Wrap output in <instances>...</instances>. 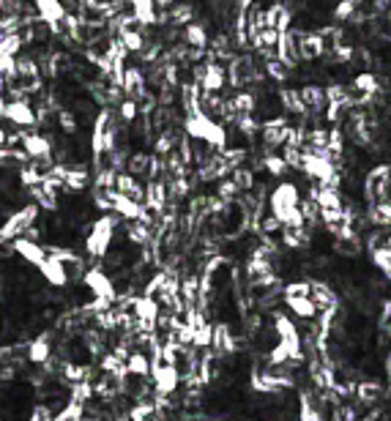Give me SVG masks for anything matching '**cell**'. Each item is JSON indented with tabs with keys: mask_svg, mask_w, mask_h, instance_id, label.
<instances>
[{
	"mask_svg": "<svg viewBox=\"0 0 391 421\" xmlns=\"http://www.w3.org/2000/svg\"><path fill=\"white\" fill-rule=\"evenodd\" d=\"M298 202H301V189L293 181H282L268 195V211L282 227H307L301 211H298Z\"/></svg>",
	"mask_w": 391,
	"mask_h": 421,
	"instance_id": "1",
	"label": "cell"
},
{
	"mask_svg": "<svg viewBox=\"0 0 391 421\" xmlns=\"http://www.w3.org/2000/svg\"><path fill=\"white\" fill-rule=\"evenodd\" d=\"M184 131H186L189 140L202 142V145H208V148H214V151L230 148L228 129H225L219 121H214V118H208V115H202V112L184 118Z\"/></svg>",
	"mask_w": 391,
	"mask_h": 421,
	"instance_id": "2",
	"label": "cell"
},
{
	"mask_svg": "<svg viewBox=\"0 0 391 421\" xmlns=\"http://www.w3.org/2000/svg\"><path fill=\"white\" fill-rule=\"evenodd\" d=\"M115 227H118V216L115 214H101L96 222L91 225V232L85 238V252L91 258H107L110 246H112V238H115Z\"/></svg>",
	"mask_w": 391,
	"mask_h": 421,
	"instance_id": "3",
	"label": "cell"
},
{
	"mask_svg": "<svg viewBox=\"0 0 391 421\" xmlns=\"http://www.w3.org/2000/svg\"><path fill=\"white\" fill-rule=\"evenodd\" d=\"M151 381L156 397H172L181 386V369L172 364H162L159 358H151Z\"/></svg>",
	"mask_w": 391,
	"mask_h": 421,
	"instance_id": "4",
	"label": "cell"
},
{
	"mask_svg": "<svg viewBox=\"0 0 391 421\" xmlns=\"http://www.w3.org/2000/svg\"><path fill=\"white\" fill-rule=\"evenodd\" d=\"M36 219H38V205H36V202L22 205L20 211H14V214L3 222V227H0V241L8 244V241H14V238H20Z\"/></svg>",
	"mask_w": 391,
	"mask_h": 421,
	"instance_id": "5",
	"label": "cell"
},
{
	"mask_svg": "<svg viewBox=\"0 0 391 421\" xmlns=\"http://www.w3.org/2000/svg\"><path fill=\"white\" fill-rule=\"evenodd\" d=\"M389 175H391L389 164H378V167H372V172L367 175V181H364V192H367L369 205H372V202H383V200H389Z\"/></svg>",
	"mask_w": 391,
	"mask_h": 421,
	"instance_id": "6",
	"label": "cell"
},
{
	"mask_svg": "<svg viewBox=\"0 0 391 421\" xmlns=\"http://www.w3.org/2000/svg\"><path fill=\"white\" fill-rule=\"evenodd\" d=\"M82 282H85V288L94 293V298H107V301H112V304H118V293H115V282L107 276V271L104 268H88L85 271V276H82Z\"/></svg>",
	"mask_w": 391,
	"mask_h": 421,
	"instance_id": "7",
	"label": "cell"
},
{
	"mask_svg": "<svg viewBox=\"0 0 391 421\" xmlns=\"http://www.w3.org/2000/svg\"><path fill=\"white\" fill-rule=\"evenodd\" d=\"M33 8H36V20L41 25H47L50 33L55 36L61 22L66 20V8L61 0H33Z\"/></svg>",
	"mask_w": 391,
	"mask_h": 421,
	"instance_id": "8",
	"label": "cell"
},
{
	"mask_svg": "<svg viewBox=\"0 0 391 421\" xmlns=\"http://www.w3.org/2000/svg\"><path fill=\"white\" fill-rule=\"evenodd\" d=\"M20 142H22V154H25L28 159H36V162L52 159V140H50V137L38 134V131H25Z\"/></svg>",
	"mask_w": 391,
	"mask_h": 421,
	"instance_id": "9",
	"label": "cell"
},
{
	"mask_svg": "<svg viewBox=\"0 0 391 421\" xmlns=\"http://www.w3.org/2000/svg\"><path fill=\"white\" fill-rule=\"evenodd\" d=\"M11 252H14L17 258L25 260L28 265H36V268L47 260V246H41V244H36V241H28L25 235H20V238L11 241Z\"/></svg>",
	"mask_w": 391,
	"mask_h": 421,
	"instance_id": "10",
	"label": "cell"
},
{
	"mask_svg": "<svg viewBox=\"0 0 391 421\" xmlns=\"http://www.w3.org/2000/svg\"><path fill=\"white\" fill-rule=\"evenodd\" d=\"M129 11L137 22V28H154L159 25V11L154 0H129Z\"/></svg>",
	"mask_w": 391,
	"mask_h": 421,
	"instance_id": "11",
	"label": "cell"
},
{
	"mask_svg": "<svg viewBox=\"0 0 391 421\" xmlns=\"http://www.w3.org/2000/svg\"><path fill=\"white\" fill-rule=\"evenodd\" d=\"M38 271H41V276H44V282L50 288H66L68 285V268H66L64 263H58L55 258H50V255L38 265Z\"/></svg>",
	"mask_w": 391,
	"mask_h": 421,
	"instance_id": "12",
	"label": "cell"
},
{
	"mask_svg": "<svg viewBox=\"0 0 391 421\" xmlns=\"http://www.w3.org/2000/svg\"><path fill=\"white\" fill-rule=\"evenodd\" d=\"M309 298H312V304L318 306V312H326V309H337V304H339L337 293L331 290L326 282H320V279L309 282Z\"/></svg>",
	"mask_w": 391,
	"mask_h": 421,
	"instance_id": "13",
	"label": "cell"
},
{
	"mask_svg": "<svg viewBox=\"0 0 391 421\" xmlns=\"http://www.w3.org/2000/svg\"><path fill=\"white\" fill-rule=\"evenodd\" d=\"M298 96L304 101L307 112H323L326 110V94H323V85H315V82H307L304 88H298Z\"/></svg>",
	"mask_w": 391,
	"mask_h": 421,
	"instance_id": "14",
	"label": "cell"
},
{
	"mask_svg": "<svg viewBox=\"0 0 391 421\" xmlns=\"http://www.w3.org/2000/svg\"><path fill=\"white\" fill-rule=\"evenodd\" d=\"M285 298V306L293 312L295 318L301 320H318V306L312 304L309 295H282Z\"/></svg>",
	"mask_w": 391,
	"mask_h": 421,
	"instance_id": "15",
	"label": "cell"
},
{
	"mask_svg": "<svg viewBox=\"0 0 391 421\" xmlns=\"http://www.w3.org/2000/svg\"><path fill=\"white\" fill-rule=\"evenodd\" d=\"M274 331H276V337H279L282 342L304 345V342H301V334H298V328H295L293 323V318L285 315V312H274Z\"/></svg>",
	"mask_w": 391,
	"mask_h": 421,
	"instance_id": "16",
	"label": "cell"
},
{
	"mask_svg": "<svg viewBox=\"0 0 391 421\" xmlns=\"http://www.w3.org/2000/svg\"><path fill=\"white\" fill-rule=\"evenodd\" d=\"M124 367H126V375H129V378H145V381L151 378V356L142 353V350H129Z\"/></svg>",
	"mask_w": 391,
	"mask_h": 421,
	"instance_id": "17",
	"label": "cell"
},
{
	"mask_svg": "<svg viewBox=\"0 0 391 421\" xmlns=\"http://www.w3.org/2000/svg\"><path fill=\"white\" fill-rule=\"evenodd\" d=\"M181 38H184V47H189V50H205L211 44V36H208V31L200 22L184 25L181 28Z\"/></svg>",
	"mask_w": 391,
	"mask_h": 421,
	"instance_id": "18",
	"label": "cell"
},
{
	"mask_svg": "<svg viewBox=\"0 0 391 421\" xmlns=\"http://www.w3.org/2000/svg\"><path fill=\"white\" fill-rule=\"evenodd\" d=\"M279 107L285 110V112H293L295 118H307L309 112H307V107H304V101L298 96V88H282L279 91Z\"/></svg>",
	"mask_w": 391,
	"mask_h": 421,
	"instance_id": "19",
	"label": "cell"
},
{
	"mask_svg": "<svg viewBox=\"0 0 391 421\" xmlns=\"http://www.w3.org/2000/svg\"><path fill=\"white\" fill-rule=\"evenodd\" d=\"M50 358H52V345H50L47 334H41V337H36L31 345H28V361L41 367V364L50 361Z\"/></svg>",
	"mask_w": 391,
	"mask_h": 421,
	"instance_id": "20",
	"label": "cell"
},
{
	"mask_svg": "<svg viewBox=\"0 0 391 421\" xmlns=\"http://www.w3.org/2000/svg\"><path fill=\"white\" fill-rule=\"evenodd\" d=\"M263 71H265V77H268V80H274V82H285V80H290V77H293V71L282 64V61H276V58H265Z\"/></svg>",
	"mask_w": 391,
	"mask_h": 421,
	"instance_id": "21",
	"label": "cell"
},
{
	"mask_svg": "<svg viewBox=\"0 0 391 421\" xmlns=\"http://www.w3.org/2000/svg\"><path fill=\"white\" fill-rule=\"evenodd\" d=\"M61 375H64V381H68V383H85V381H91V367H80L74 361H66Z\"/></svg>",
	"mask_w": 391,
	"mask_h": 421,
	"instance_id": "22",
	"label": "cell"
},
{
	"mask_svg": "<svg viewBox=\"0 0 391 421\" xmlns=\"http://www.w3.org/2000/svg\"><path fill=\"white\" fill-rule=\"evenodd\" d=\"M372 265L389 279L391 276V249L389 244H383V246H372Z\"/></svg>",
	"mask_w": 391,
	"mask_h": 421,
	"instance_id": "23",
	"label": "cell"
},
{
	"mask_svg": "<svg viewBox=\"0 0 391 421\" xmlns=\"http://www.w3.org/2000/svg\"><path fill=\"white\" fill-rule=\"evenodd\" d=\"M126 232H129V241L131 244H140V246H145L148 241H151V232H154V225H145V222H131L126 227Z\"/></svg>",
	"mask_w": 391,
	"mask_h": 421,
	"instance_id": "24",
	"label": "cell"
},
{
	"mask_svg": "<svg viewBox=\"0 0 391 421\" xmlns=\"http://www.w3.org/2000/svg\"><path fill=\"white\" fill-rule=\"evenodd\" d=\"M115 115H118V121H121V124H134V121L140 118V112H137V101H134V98L124 96L121 101H118Z\"/></svg>",
	"mask_w": 391,
	"mask_h": 421,
	"instance_id": "25",
	"label": "cell"
},
{
	"mask_svg": "<svg viewBox=\"0 0 391 421\" xmlns=\"http://www.w3.org/2000/svg\"><path fill=\"white\" fill-rule=\"evenodd\" d=\"M85 419V405H80V402H66L64 411L61 413H55L52 416V421H82Z\"/></svg>",
	"mask_w": 391,
	"mask_h": 421,
	"instance_id": "26",
	"label": "cell"
},
{
	"mask_svg": "<svg viewBox=\"0 0 391 421\" xmlns=\"http://www.w3.org/2000/svg\"><path fill=\"white\" fill-rule=\"evenodd\" d=\"M356 397H359V402H364V405L378 402V397H381V383H375V381L359 383V386H356Z\"/></svg>",
	"mask_w": 391,
	"mask_h": 421,
	"instance_id": "27",
	"label": "cell"
},
{
	"mask_svg": "<svg viewBox=\"0 0 391 421\" xmlns=\"http://www.w3.org/2000/svg\"><path fill=\"white\" fill-rule=\"evenodd\" d=\"M298 421H326V416L312 405V399L304 394L301 397V408H298Z\"/></svg>",
	"mask_w": 391,
	"mask_h": 421,
	"instance_id": "28",
	"label": "cell"
},
{
	"mask_svg": "<svg viewBox=\"0 0 391 421\" xmlns=\"http://www.w3.org/2000/svg\"><path fill=\"white\" fill-rule=\"evenodd\" d=\"M263 167L271 172V175H276V178H282L285 172H288V164L282 162V156H276V154H265V159H263Z\"/></svg>",
	"mask_w": 391,
	"mask_h": 421,
	"instance_id": "29",
	"label": "cell"
},
{
	"mask_svg": "<svg viewBox=\"0 0 391 421\" xmlns=\"http://www.w3.org/2000/svg\"><path fill=\"white\" fill-rule=\"evenodd\" d=\"M58 124H61V129L66 134H77V118H74V112H68V110H58Z\"/></svg>",
	"mask_w": 391,
	"mask_h": 421,
	"instance_id": "30",
	"label": "cell"
},
{
	"mask_svg": "<svg viewBox=\"0 0 391 421\" xmlns=\"http://www.w3.org/2000/svg\"><path fill=\"white\" fill-rule=\"evenodd\" d=\"M285 295H309V282H290V285H285Z\"/></svg>",
	"mask_w": 391,
	"mask_h": 421,
	"instance_id": "31",
	"label": "cell"
},
{
	"mask_svg": "<svg viewBox=\"0 0 391 421\" xmlns=\"http://www.w3.org/2000/svg\"><path fill=\"white\" fill-rule=\"evenodd\" d=\"M260 227H263V232H279V230H282V225H279L274 216H265L260 222Z\"/></svg>",
	"mask_w": 391,
	"mask_h": 421,
	"instance_id": "32",
	"label": "cell"
},
{
	"mask_svg": "<svg viewBox=\"0 0 391 421\" xmlns=\"http://www.w3.org/2000/svg\"><path fill=\"white\" fill-rule=\"evenodd\" d=\"M6 134H8V131L0 126V148H6Z\"/></svg>",
	"mask_w": 391,
	"mask_h": 421,
	"instance_id": "33",
	"label": "cell"
}]
</instances>
